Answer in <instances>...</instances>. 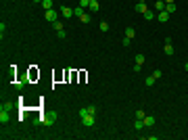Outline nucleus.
I'll return each mask as SVG.
<instances>
[{
  "mask_svg": "<svg viewBox=\"0 0 188 140\" xmlns=\"http://www.w3.org/2000/svg\"><path fill=\"white\" fill-rule=\"evenodd\" d=\"M165 11H167L169 15H174V13H176V4H174V2H167V4H165Z\"/></svg>",
  "mask_w": 188,
  "mask_h": 140,
  "instance_id": "nucleus-11",
  "label": "nucleus"
},
{
  "mask_svg": "<svg viewBox=\"0 0 188 140\" xmlns=\"http://www.w3.org/2000/svg\"><path fill=\"white\" fill-rule=\"evenodd\" d=\"M155 8H157L159 13H161V11H165V0H157V2H155Z\"/></svg>",
  "mask_w": 188,
  "mask_h": 140,
  "instance_id": "nucleus-10",
  "label": "nucleus"
},
{
  "mask_svg": "<svg viewBox=\"0 0 188 140\" xmlns=\"http://www.w3.org/2000/svg\"><path fill=\"white\" fill-rule=\"evenodd\" d=\"M130 42H132L130 38H123V40H121V44H123V46H130Z\"/></svg>",
  "mask_w": 188,
  "mask_h": 140,
  "instance_id": "nucleus-28",
  "label": "nucleus"
},
{
  "mask_svg": "<svg viewBox=\"0 0 188 140\" xmlns=\"http://www.w3.org/2000/svg\"><path fill=\"white\" fill-rule=\"evenodd\" d=\"M163 52H165L167 56H171V54H174L176 50H174V46H171V44H165V48H163Z\"/></svg>",
  "mask_w": 188,
  "mask_h": 140,
  "instance_id": "nucleus-14",
  "label": "nucleus"
},
{
  "mask_svg": "<svg viewBox=\"0 0 188 140\" xmlns=\"http://www.w3.org/2000/svg\"><path fill=\"white\" fill-rule=\"evenodd\" d=\"M52 27H54V32H63V29H65V27H63V21H59V19L52 23Z\"/></svg>",
  "mask_w": 188,
  "mask_h": 140,
  "instance_id": "nucleus-13",
  "label": "nucleus"
},
{
  "mask_svg": "<svg viewBox=\"0 0 188 140\" xmlns=\"http://www.w3.org/2000/svg\"><path fill=\"white\" fill-rule=\"evenodd\" d=\"M134 36H136V29H134V27H128V29H126V38H130V40H132Z\"/></svg>",
  "mask_w": 188,
  "mask_h": 140,
  "instance_id": "nucleus-16",
  "label": "nucleus"
},
{
  "mask_svg": "<svg viewBox=\"0 0 188 140\" xmlns=\"http://www.w3.org/2000/svg\"><path fill=\"white\" fill-rule=\"evenodd\" d=\"M153 84H155V78H153V75H148V78L144 80V86H153Z\"/></svg>",
  "mask_w": 188,
  "mask_h": 140,
  "instance_id": "nucleus-21",
  "label": "nucleus"
},
{
  "mask_svg": "<svg viewBox=\"0 0 188 140\" xmlns=\"http://www.w3.org/2000/svg\"><path fill=\"white\" fill-rule=\"evenodd\" d=\"M42 6H44V11H50L54 4H52V0H42Z\"/></svg>",
  "mask_w": 188,
  "mask_h": 140,
  "instance_id": "nucleus-19",
  "label": "nucleus"
},
{
  "mask_svg": "<svg viewBox=\"0 0 188 140\" xmlns=\"http://www.w3.org/2000/svg\"><path fill=\"white\" fill-rule=\"evenodd\" d=\"M100 32H109V23H107V21L100 23Z\"/></svg>",
  "mask_w": 188,
  "mask_h": 140,
  "instance_id": "nucleus-25",
  "label": "nucleus"
},
{
  "mask_svg": "<svg viewBox=\"0 0 188 140\" xmlns=\"http://www.w3.org/2000/svg\"><path fill=\"white\" fill-rule=\"evenodd\" d=\"M153 126H155V117H148L146 115L144 117V128H153Z\"/></svg>",
  "mask_w": 188,
  "mask_h": 140,
  "instance_id": "nucleus-9",
  "label": "nucleus"
},
{
  "mask_svg": "<svg viewBox=\"0 0 188 140\" xmlns=\"http://www.w3.org/2000/svg\"><path fill=\"white\" fill-rule=\"evenodd\" d=\"M169 17H171V15H169V13H167V11H161V13H159V15H157V19H159V21H161V23H165V21H167V19H169Z\"/></svg>",
  "mask_w": 188,
  "mask_h": 140,
  "instance_id": "nucleus-7",
  "label": "nucleus"
},
{
  "mask_svg": "<svg viewBox=\"0 0 188 140\" xmlns=\"http://www.w3.org/2000/svg\"><path fill=\"white\" fill-rule=\"evenodd\" d=\"M90 19H92V17H90V15H88L86 11H84V13L80 15V21H82V23H90Z\"/></svg>",
  "mask_w": 188,
  "mask_h": 140,
  "instance_id": "nucleus-12",
  "label": "nucleus"
},
{
  "mask_svg": "<svg viewBox=\"0 0 188 140\" xmlns=\"http://www.w3.org/2000/svg\"><path fill=\"white\" fill-rule=\"evenodd\" d=\"M144 61H146V56H144V54H136V65L132 67V69H134L136 73H138V71L142 69V65H144Z\"/></svg>",
  "mask_w": 188,
  "mask_h": 140,
  "instance_id": "nucleus-3",
  "label": "nucleus"
},
{
  "mask_svg": "<svg viewBox=\"0 0 188 140\" xmlns=\"http://www.w3.org/2000/svg\"><path fill=\"white\" fill-rule=\"evenodd\" d=\"M134 128H136V130L140 132L142 128H144V119H136V121H134Z\"/></svg>",
  "mask_w": 188,
  "mask_h": 140,
  "instance_id": "nucleus-18",
  "label": "nucleus"
},
{
  "mask_svg": "<svg viewBox=\"0 0 188 140\" xmlns=\"http://www.w3.org/2000/svg\"><path fill=\"white\" fill-rule=\"evenodd\" d=\"M15 86H17V88H19V90H21V88H23V86H25V80H21V82H17V84H15Z\"/></svg>",
  "mask_w": 188,
  "mask_h": 140,
  "instance_id": "nucleus-29",
  "label": "nucleus"
},
{
  "mask_svg": "<svg viewBox=\"0 0 188 140\" xmlns=\"http://www.w3.org/2000/svg\"><path fill=\"white\" fill-rule=\"evenodd\" d=\"M167 2H174V0H165V4H167Z\"/></svg>",
  "mask_w": 188,
  "mask_h": 140,
  "instance_id": "nucleus-31",
  "label": "nucleus"
},
{
  "mask_svg": "<svg viewBox=\"0 0 188 140\" xmlns=\"http://www.w3.org/2000/svg\"><path fill=\"white\" fill-rule=\"evenodd\" d=\"M142 17H144L146 21H153V19H155V11H146V13H144Z\"/></svg>",
  "mask_w": 188,
  "mask_h": 140,
  "instance_id": "nucleus-15",
  "label": "nucleus"
},
{
  "mask_svg": "<svg viewBox=\"0 0 188 140\" xmlns=\"http://www.w3.org/2000/svg\"><path fill=\"white\" fill-rule=\"evenodd\" d=\"M56 121V113L54 111H50V113H44V115H38V117H34V126H38V123H42V126H52Z\"/></svg>",
  "mask_w": 188,
  "mask_h": 140,
  "instance_id": "nucleus-1",
  "label": "nucleus"
},
{
  "mask_svg": "<svg viewBox=\"0 0 188 140\" xmlns=\"http://www.w3.org/2000/svg\"><path fill=\"white\" fill-rule=\"evenodd\" d=\"M0 109H6V111H13V109H15V102H2V105H0Z\"/></svg>",
  "mask_w": 188,
  "mask_h": 140,
  "instance_id": "nucleus-17",
  "label": "nucleus"
},
{
  "mask_svg": "<svg viewBox=\"0 0 188 140\" xmlns=\"http://www.w3.org/2000/svg\"><path fill=\"white\" fill-rule=\"evenodd\" d=\"M34 2H42V0H34Z\"/></svg>",
  "mask_w": 188,
  "mask_h": 140,
  "instance_id": "nucleus-32",
  "label": "nucleus"
},
{
  "mask_svg": "<svg viewBox=\"0 0 188 140\" xmlns=\"http://www.w3.org/2000/svg\"><path fill=\"white\" fill-rule=\"evenodd\" d=\"M11 117H8V111L6 109H0V123H6Z\"/></svg>",
  "mask_w": 188,
  "mask_h": 140,
  "instance_id": "nucleus-8",
  "label": "nucleus"
},
{
  "mask_svg": "<svg viewBox=\"0 0 188 140\" xmlns=\"http://www.w3.org/2000/svg\"><path fill=\"white\" fill-rule=\"evenodd\" d=\"M161 75H163V71H161V69H155V71H153V78H155V80H159Z\"/></svg>",
  "mask_w": 188,
  "mask_h": 140,
  "instance_id": "nucleus-23",
  "label": "nucleus"
},
{
  "mask_svg": "<svg viewBox=\"0 0 188 140\" xmlns=\"http://www.w3.org/2000/svg\"><path fill=\"white\" fill-rule=\"evenodd\" d=\"M46 19L50 21V23H54V21L59 19V15H56V11H54V8H50V11H46Z\"/></svg>",
  "mask_w": 188,
  "mask_h": 140,
  "instance_id": "nucleus-5",
  "label": "nucleus"
},
{
  "mask_svg": "<svg viewBox=\"0 0 188 140\" xmlns=\"http://www.w3.org/2000/svg\"><path fill=\"white\" fill-rule=\"evenodd\" d=\"M80 117H82V123H84L86 128H94V126H96V117H94L92 113H88L86 107L80 109Z\"/></svg>",
  "mask_w": 188,
  "mask_h": 140,
  "instance_id": "nucleus-2",
  "label": "nucleus"
},
{
  "mask_svg": "<svg viewBox=\"0 0 188 140\" xmlns=\"http://www.w3.org/2000/svg\"><path fill=\"white\" fill-rule=\"evenodd\" d=\"M65 36H67V34H65V29H63V32H56V38H59V40H63Z\"/></svg>",
  "mask_w": 188,
  "mask_h": 140,
  "instance_id": "nucleus-27",
  "label": "nucleus"
},
{
  "mask_svg": "<svg viewBox=\"0 0 188 140\" xmlns=\"http://www.w3.org/2000/svg\"><path fill=\"white\" fill-rule=\"evenodd\" d=\"M98 8H100V4H98V0H94V2H90V11H92V13H96Z\"/></svg>",
  "mask_w": 188,
  "mask_h": 140,
  "instance_id": "nucleus-20",
  "label": "nucleus"
},
{
  "mask_svg": "<svg viewBox=\"0 0 188 140\" xmlns=\"http://www.w3.org/2000/svg\"><path fill=\"white\" fill-rule=\"evenodd\" d=\"M80 6H82V8H86V6H90V0H80Z\"/></svg>",
  "mask_w": 188,
  "mask_h": 140,
  "instance_id": "nucleus-26",
  "label": "nucleus"
},
{
  "mask_svg": "<svg viewBox=\"0 0 188 140\" xmlns=\"http://www.w3.org/2000/svg\"><path fill=\"white\" fill-rule=\"evenodd\" d=\"M184 69H186V71H188V61H186V67H184Z\"/></svg>",
  "mask_w": 188,
  "mask_h": 140,
  "instance_id": "nucleus-30",
  "label": "nucleus"
},
{
  "mask_svg": "<svg viewBox=\"0 0 188 140\" xmlns=\"http://www.w3.org/2000/svg\"><path fill=\"white\" fill-rule=\"evenodd\" d=\"M134 8H136V13H138V15H144V13L148 11V8H146V2H138Z\"/></svg>",
  "mask_w": 188,
  "mask_h": 140,
  "instance_id": "nucleus-6",
  "label": "nucleus"
},
{
  "mask_svg": "<svg viewBox=\"0 0 188 140\" xmlns=\"http://www.w3.org/2000/svg\"><path fill=\"white\" fill-rule=\"evenodd\" d=\"M136 117H138V119H144V117H146V113H144L142 109H138V111H136Z\"/></svg>",
  "mask_w": 188,
  "mask_h": 140,
  "instance_id": "nucleus-24",
  "label": "nucleus"
},
{
  "mask_svg": "<svg viewBox=\"0 0 188 140\" xmlns=\"http://www.w3.org/2000/svg\"><path fill=\"white\" fill-rule=\"evenodd\" d=\"M138 2H146V0H138Z\"/></svg>",
  "mask_w": 188,
  "mask_h": 140,
  "instance_id": "nucleus-33",
  "label": "nucleus"
},
{
  "mask_svg": "<svg viewBox=\"0 0 188 140\" xmlns=\"http://www.w3.org/2000/svg\"><path fill=\"white\" fill-rule=\"evenodd\" d=\"M86 109H88V113H92V115H96V111H98V109H96V105H88Z\"/></svg>",
  "mask_w": 188,
  "mask_h": 140,
  "instance_id": "nucleus-22",
  "label": "nucleus"
},
{
  "mask_svg": "<svg viewBox=\"0 0 188 140\" xmlns=\"http://www.w3.org/2000/svg\"><path fill=\"white\" fill-rule=\"evenodd\" d=\"M61 15H63V17H67V19H71V17L75 15V11H73V8H69V6H61Z\"/></svg>",
  "mask_w": 188,
  "mask_h": 140,
  "instance_id": "nucleus-4",
  "label": "nucleus"
}]
</instances>
